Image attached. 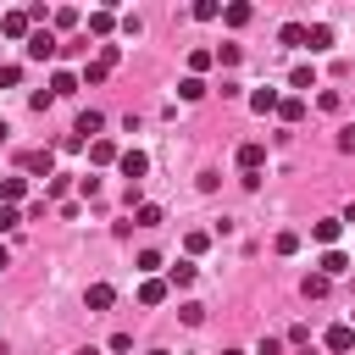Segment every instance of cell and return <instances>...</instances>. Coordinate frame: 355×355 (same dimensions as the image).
Returning a JSON list of instances; mask_svg holds the SVG:
<instances>
[{
  "label": "cell",
  "instance_id": "cell-1",
  "mask_svg": "<svg viewBox=\"0 0 355 355\" xmlns=\"http://www.w3.org/2000/svg\"><path fill=\"white\" fill-rule=\"evenodd\" d=\"M22 50H28V61H55V50H61V39H55L50 28H33Z\"/></svg>",
  "mask_w": 355,
  "mask_h": 355
},
{
  "label": "cell",
  "instance_id": "cell-2",
  "mask_svg": "<svg viewBox=\"0 0 355 355\" xmlns=\"http://www.w3.org/2000/svg\"><path fill=\"white\" fill-rule=\"evenodd\" d=\"M22 172H33V178H44V183H50V178H55V150H50V144L28 150V155H22Z\"/></svg>",
  "mask_w": 355,
  "mask_h": 355
},
{
  "label": "cell",
  "instance_id": "cell-3",
  "mask_svg": "<svg viewBox=\"0 0 355 355\" xmlns=\"http://www.w3.org/2000/svg\"><path fill=\"white\" fill-rule=\"evenodd\" d=\"M0 33L28 44V33H33V17H28V11H6V17H0Z\"/></svg>",
  "mask_w": 355,
  "mask_h": 355
},
{
  "label": "cell",
  "instance_id": "cell-4",
  "mask_svg": "<svg viewBox=\"0 0 355 355\" xmlns=\"http://www.w3.org/2000/svg\"><path fill=\"white\" fill-rule=\"evenodd\" d=\"M261 166H266V144H255V139H250V144H239V172H244V178H255Z\"/></svg>",
  "mask_w": 355,
  "mask_h": 355
},
{
  "label": "cell",
  "instance_id": "cell-5",
  "mask_svg": "<svg viewBox=\"0 0 355 355\" xmlns=\"http://www.w3.org/2000/svg\"><path fill=\"white\" fill-rule=\"evenodd\" d=\"M338 233H344V216H322V222H311V239L327 244V250H338Z\"/></svg>",
  "mask_w": 355,
  "mask_h": 355
},
{
  "label": "cell",
  "instance_id": "cell-6",
  "mask_svg": "<svg viewBox=\"0 0 355 355\" xmlns=\"http://www.w3.org/2000/svg\"><path fill=\"white\" fill-rule=\"evenodd\" d=\"M322 344H327L333 355H349V349H355V327H349V322H338V327H327V333H322Z\"/></svg>",
  "mask_w": 355,
  "mask_h": 355
},
{
  "label": "cell",
  "instance_id": "cell-7",
  "mask_svg": "<svg viewBox=\"0 0 355 355\" xmlns=\"http://www.w3.org/2000/svg\"><path fill=\"white\" fill-rule=\"evenodd\" d=\"M305 50H311V55L333 50V28H327V22H311V28H305Z\"/></svg>",
  "mask_w": 355,
  "mask_h": 355
},
{
  "label": "cell",
  "instance_id": "cell-8",
  "mask_svg": "<svg viewBox=\"0 0 355 355\" xmlns=\"http://www.w3.org/2000/svg\"><path fill=\"white\" fill-rule=\"evenodd\" d=\"M116 166H122V178H133V183H139V178L150 172V155H144V150H122V161H116Z\"/></svg>",
  "mask_w": 355,
  "mask_h": 355
},
{
  "label": "cell",
  "instance_id": "cell-9",
  "mask_svg": "<svg viewBox=\"0 0 355 355\" xmlns=\"http://www.w3.org/2000/svg\"><path fill=\"white\" fill-rule=\"evenodd\" d=\"M316 272H322V277H344V272H349V255H344V250H322Z\"/></svg>",
  "mask_w": 355,
  "mask_h": 355
},
{
  "label": "cell",
  "instance_id": "cell-10",
  "mask_svg": "<svg viewBox=\"0 0 355 355\" xmlns=\"http://www.w3.org/2000/svg\"><path fill=\"white\" fill-rule=\"evenodd\" d=\"M111 300H116L111 283H89V288H83V305H89V311H111Z\"/></svg>",
  "mask_w": 355,
  "mask_h": 355
},
{
  "label": "cell",
  "instance_id": "cell-11",
  "mask_svg": "<svg viewBox=\"0 0 355 355\" xmlns=\"http://www.w3.org/2000/svg\"><path fill=\"white\" fill-rule=\"evenodd\" d=\"M89 161H94V166H111V161H122V150H116L111 139H89Z\"/></svg>",
  "mask_w": 355,
  "mask_h": 355
},
{
  "label": "cell",
  "instance_id": "cell-12",
  "mask_svg": "<svg viewBox=\"0 0 355 355\" xmlns=\"http://www.w3.org/2000/svg\"><path fill=\"white\" fill-rule=\"evenodd\" d=\"M166 288H172L166 277H144V283H139V305H161V300H166Z\"/></svg>",
  "mask_w": 355,
  "mask_h": 355
},
{
  "label": "cell",
  "instance_id": "cell-13",
  "mask_svg": "<svg viewBox=\"0 0 355 355\" xmlns=\"http://www.w3.org/2000/svg\"><path fill=\"white\" fill-rule=\"evenodd\" d=\"M28 200V178H0V205H17Z\"/></svg>",
  "mask_w": 355,
  "mask_h": 355
},
{
  "label": "cell",
  "instance_id": "cell-14",
  "mask_svg": "<svg viewBox=\"0 0 355 355\" xmlns=\"http://www.w3.org/2000/svg\"><path fill=\"white\" fill-rule=\"evenodd\" d=\"M133 227H161V205L155 200H139L133 205Z\"/></svg>",
  "mask_w": 355,
  "mask_h": 355
},
{
  "label": "cell",
  "instance_id": "cell-15",
  "mask_svg": "<svg viewBox=\"0 0 355 355\" xmlns=\"http://www.w3.org/2000/svg\"><path fill=\"white\" fill-rule=\"evenodd\" d=\"M277 44H288V50H305V22H283V28H277Z\"/></svg>",
  "mask_w": 355,
  "mask_h": 355
},
{
  "label": "cell",
  "instance_id": "cell-16",
  "mask_svg": "<svg viewBox=\"0 0 355 355\" xmlns=\"http://www.w3.org/2000/svg\"><path fill=\"white\" fill-rule=\"evenodd\" d=\"M277 105H283V94H277V89H255V94H250V111H261V116H266V111H277Z\"/></svg>",
  "mask_w": 355,
  "mask_h": 355
},
{
  "label": "cell",
  "instance_id": "cell-17",
  "mask_svg": "<svg viewBox=\"0 0 355 355\" xmlns=\"http://www.w3.org/2000/svg\"><path fill=\"white\" fill-rule=\"evenodd\" d=\"M100 128H105V116H100V111H83L72 133H78V139H100Z\"/></svg>",
  "mask_w": 355,
  "mask_h": 355
},
{
  "label": "cell",
  "instance_id": "cell-18",
  "mask_svg": "<svg viewBox=\"0 0 355 355\" xmlns=\"http://www.w3.org/2000/svg\"><path fill=\"white\" fill-rule=\"evenodd\" d=\"M250 17H255V11H250L244 0H233V6H222V22H227V28H244Z\"/></svg>",
  "mask_w": 355,
  "mask_h": 355
},
{
  "label": "cell",
  "instance_id": "cell-19",
  "mask_svg": "<svg viewBox=\"0 0 355 355\" xmlns=\"http://www.w3.org/2000/svg\"><path fill=\"white\" fill-rule=\"evenodd\" d=\"M166 283H172V288H189V283H194V261H178V266H166Z\"/></svg>",
  "mask_w": 355,
  "mask_h": 355
},
{
  "label": "cell",
  "instance_id": "cell-20",
  "mask_svg": "<svg viewBox=\"0 0 355 355\" xmlns=\"http://www.w3.org/2000/svg\"><path fill=\"white\" fill-rule=\"evenodd\" d=\"M300 288H305V300H322V294L333 288V277H322V272H305V283H300Z\"/></svg>",
  "mask_w": 355,
  "mask_h": 355
},
{
  "label": "cell",
  "instance_id": "cell-21",
  "mask_svg": "<svg viewBox=\"0 0 355 355\" xmlns=\"http://www.w3.org/2000/svg\"><path fill=\"white\" fill-rule=\"evenodd\" d=\"M78 83H83V78H78V72H55V78H50V94H55V100H61V94H72V89H78Z\"/></svg>",
  "mask_w": 355,
  "mask_h": 355
},
{
  "label": "cell",
  "instance_id": "cell-22",
  "mask_svg": "<svg viewBox=\"0 0 355 355\" xmlns=\"http://www.w3.org/2000/svg\"><path fill=\"white\" fill-rule=\"evenodd\" d=\"M277 116H283V122H288V128H294V122H300V116H305V100H300V94H288V100H283V105H277Z\"/></svg>",
  "mask_w": 355,
  "mask_h": 355
},
{
  "label": "cell",
  "instance_id": "cell-23",
  "mask_svg": "<svg viewBox=\"0 0 355 355\" xmlns=\"http://www.w3.org/2000/svg\"><path fill=\"white\" fill-rule=\"evenodd\" d=\"M183 250H189V255H205V250H211V233H205V227L183 233Z\"/></svg>",
  "mask_w": 355,
  "mask_h": 355
},
{
  "label": "cell",
  "instance_id": "cell-24",
  "mask_svg": "<svg viewBox=\"0 0 355 355\" xmlns=\"http://www.w3.org/2000/svg\"><path fill=\"white\" fill-rule=\"evenodd\" d=\"M178 316H183V327H200V322H205V305H200V300H183Z\"/></svg>",
  "mask_w": 355,
  "mask_h": 355
},
{
  "label": "cell",
  "instance_id": "cell-25",
  "mask_svg": "<svg viewBox=\"0 0 355 355\" xmlns=\"http://www.w3.org/2000/svg\"><path fill=\"white\" fill-rule=\"evenodd\" d=\"M111 28H116V17H111V11H94V17H89V33H94V39H105Z\"/></svg>",
  "mask_w": 355,
  "mask_h": 355
},
{
  "label": "cell",
  "instance_id": "cell-26",
  "mask_svg": "<svg viewBox=\"0 0 355 355\" xmlns=\"http://www.w3.org/2000/svg\"><path fill=\"white\" fill-rule=\"evenodd\" d=\"M211 61H216V50H189V78H200Z\"/></svg>",
  "mask_w": 355,
  "mask_h": 355
},
{
  "label": "cell",
  "instance_id": "cell-27",
  "mask_svg": "<svg viewBox=\"0 0 355 355\" xmlns=\"http://www.w3.org/2000/svg\"><path fill=\"white\" fill-rule=\"evenodd\" d=\"M105 78H111V61H100V55H94V61L83 67V83H105Z\"/></svg>",
  "mask_w": 355,
  "mask_h": 355
},
{
  "label": "cell",
  "instance_id": "cell-28",
  "mask_svg": "<svg viewBox=\"0 0 355 355\" xmlns=\"http://www.w3.org/2000/svg\"><path fill=\"white\" fill-rule=\"evenodd\" d=\"M288 83H294L300 94H311V89H316V72H311V67H294V72H288Z\"/></svg>",
  "mask_w": 355,
  "mask_h": 355
},
{
  "label": "cell",
  "instance_id": "cell-29",
  "mask_svg": "<svg viewBox=\"0 0 355 355\" xmlns=\"http://www.w3.org/2000/svg\"><path fill=\"white\" fill-rule=\"evenodd\" d=\"M200 94H205V78H183L178 83V100H200Z\"/></svg>",
  "mask_w": 355,
  "mask_h": 355
},
{
  "label": "cell",
  "instance_id": "cell-30",
  "mask_svg": "<svg viewBox=\"0 0 355 355\" xmlns=\"http://www.w3.org/2000/svg\"><path fill=\"white\" fill-rule=\"evenodd\" d=\"M133 266H139L144 277H155V272H161V255H155V250H139V261H133Z\"/></svg>",
  "mask_w": 355,
  "mask_h": 355
},
{
  "label": "cell",
  "instance_id": "cell-31",
  "mask_svg": "<svg viewBox=\"0 0 355 355\" xmlns=\"http://www.w3.org/2000/svg\"><path fill=\"white\" fill-rule=\"evenodd\" d=\"M22 227V211L17 205H0V233H17Z\"/></svg>",
  "mask_w": 355,
  "mask_h": 355
},
{
  "label": "cell",
  "instance_id": "cell-32",
  "mask_svg": "<svg viewBox=\"0 0 355 355\" xmlns=\"http://www.w3.org/2000/svg\"><path fill=\"white\" fill-rule=\"evenodd\" d=\"M194 17H200V22H216L222 6H216V0H194Z\"/></svg>",
  "mask_w": 355,
  "mask_h": 355
},
{
  "label": "cell",
  "instance_id": "cell-33",
  "mask_svg": "<svg viewBox=\"0 0 355 355\" xmlns=\"http://www.w3.org/2000/svg\"><path fill=\"white\" fill-rule=\"evenodd\" d=\"M50 22H55V28H78V11H72V6H55Z\"/></svg>",
  "mask_w": 355,
  "mask_h": 355
},
{
  "label": "cell",
  "instance_id": "cell-34",
  "mask_svg": "<svg viewBox=\"0 0 355 355\" xmlns=\"http://www.w3.org/2000/svg\"><path fill=\"white\" fill-rule=\"evenodd\" d=\"M272 244H277V255H294V250H300V233H288V227H283Z\"/></svg>",
  "mask_w": 355,
  "mask_h": 355
},
{
  "label": "cell",
  "instance_id": "cell-35",
  "mask_svg": "<svg viewBox=\"0 0 355 355\" xmlns=\"http://www.w3.org/2000/svg\"><path fill=\"white\" fill-rule=\"evenodd\" d=\"M239 55H244L239 44H222V50H216V61H222V67H239Z\"/></svg>",
  "mask_w": 355,
  "mask_h": 355
},
{
  "label": "cell",
  "instance_id": "cell-36",
  "mask_svg": "<svg viewBox=\"0 0 355 355\" xmlns=\"http://www.w3.org/2000/svg\"><path fill=\"white\" fill-rule=\"evenodd\" d=\"M316 105H322V111H338L344 100H338V89H322V94H316Z\"/></svg>",
  "mask_w": 355,
  "mask_h": 355
},
{
  "label": "cell",
  "instance_id": "cell-37",
  "mask_svg": "<svg viewBox=\"0 0 355 355\" xmlns=\"http://www.w3.org/2000/svg\"><path fill=\"white\" fill-rule=\"evenodd\" d=\"M61 194H67V178H61V172H55V178H50V183H44V200H61Z\"/></svg>",
  "mask_w": 355,
  "mask_h": 355
},
{
  "label": "cell",
  "instance_id": "cell-38",
  "mask_svg": "<svg viewBox=\"0 0 355 355\" xmlns=\"http://www.w3.org/2000/svg\"><path fill=\"white\" fill-rule=\"evenodd\" d=\"M22 83V67H0V89H17Z\"/></svg>",
  "mask_w": 355,
  "mask_h": 355
},
{
  "label": "cell",
  "instance_id": "cell-39",
  "mask_svg": "<svg viewBox=\"0 0 355 355\" xmlns=\"http://www.w3.org/2000/svg\"><path fill=\"white\" fill-rule=\"evenodd\" d=\"M255 355H283V338H261V344H255Z\"/></svg>",
  "mask_w": 355,
  "mask_h": 355
},
{
  "label": "cell",
  "instance_id": "cell-40",
  "mask_svg": "<svg viewBox=\"0 0 355 355\" xmlns=\"http://www.w3.org/2000/svg\"><path fill=\"white\" fill-rule=\"evenodd\" d=\"M338 150H344V155H355V128H344V133H338Z\"/></svg>",
  "mask_w": 355,
  "mask_h": 355
},
{
  "label": "cell",
  "instance_id": "cell-41",
  "mask_svg": "<svg viewBox=\"0 0 355 355\" xmlns=\"http://www.w3.org/2000/svg\"><path fill=\"white\" fill-rule=\"evenodd\" d=\"M344 222H355V200H349V205H344Z\"/></svg>",
  "mask_w": 355,
  "mask_h": 355
},
{
  "label": "cell",
  "instance_id": "cell-42",
  "mask_svg": "<svg viewBox=\"0 0 355 355\" xmlns=\"http://www.w3.org/2000/svg\"><path fill=\"white\" fill-rule=\"evenodd\" d=\"M6 266H11V255H6V244H0V272H6Z\"/></svg>",
  "mask_w": 355,
  "mask_h": 355
},
{
  "label": "cell",
  "instance_id": "cell-43",
  "mask_svg": "<svg viewBox=\"0 0 355 355\" xmlns=\"http://www.w3.org/2000/svg\"><path fill=\"white\" fill-rule=\"evenodd\" d=\"M6 139H11V128H6V122H0V144H6Z\"/></svg>",
  "mask_w": 355,
  "mask_h": 355
},
{
  "label": "cell",
  "instance_id": "cell-44",
  "mask_svg": "<svg viewBox=\"0 0 355 355\" xmlns=\"http://www.w3.org/2000/svg\"><path fill=\"white\" fill-rule=\"evenodd\" d=\"M78 355H100V349H94V344H83V349H78Z\"/></svg>",
  "mask_w": 355,
  "mask_h": 355
},
{
  "label": "cell",
  "instance_id": "cell-45",
  "mask_svg": "<svg viewBox=\"0 0 355 355\" xmlns=\"http://www.w3.org/2000/svg\"><path fill=\"white\" fill-rule=\"evenodd\" d=\"M0 355H11V344H6V338H0Z\"/></svg>",
  "mask_w": 355,
  "mask_h": 355
},
{
  "label": "cell",
  "instance_id": "cell-46",
  "mask_svg": "<svg viewBox=\"0 0 355 355\" xmlns=\"http://www.w3.org/2000/svg\"><path fill=\"white\" fill-rule=\"evenodd\" d=\"M222 355H244V349H222Z\"/></svg>",
  "mask_w": 355,
  "mask_h": 355
},
{
  "label": "cell",
  "instance_id": "cell-47",
  "mask_svg": "<svg viewBox=\"0 0 355 355\" xmlns=\"http://www.w3.org/2000/svg\"><path fill=\"white\" fill-rule=\"evenodd\" d=\"M150 355H166V349H150Z\"/></svg>",
  "mask_w": 355,
  "mask_h": 355
},
{
  "label": "cell",
  "instance_id": "cell-48",
  "mask_svg": "<svg viewBox=\"0 0 355 355\" xmlns=\"http://www.w3.org/2000/svg\"><path fill=\"white\" fill-rule=\"evenodd\" d=\"M349 327H355V322H349Z\"/></svg>",
  "mask_w": 355,
  "mask_h": 355
}]
</instances>
